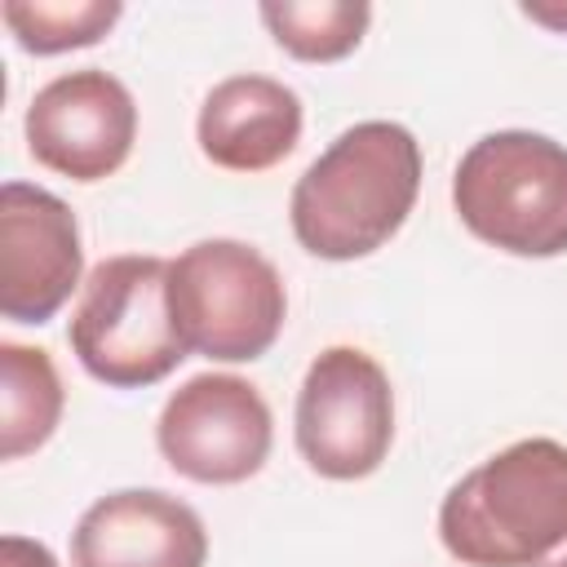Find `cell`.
<instances>
[{"instance_id": "cell-1", "label": "cell", "mask_w": 567, "mask_h": 567, "mask_svg": "<svg viewBox=\"0 0 567 567\" xmlns=\"http://www.w3.org/2000/svg\"><path fill=\"white\" fill-rule=\"evenodd\" d=\"M439 540L465 567H567V443L518 439L461 474Z\"/></svg>"}, {"instance_id": "cell-2", "label": "cell", "mask_w": 567, "mask_h": 567, "mask_svg": "<svg viewBox=\"0 0 567 567\" xmlns=\"http://www.w3.org/2000/svg\"><path fill=\"white\" fill-rule=\"evenodd\" d=\"M421 190V142L394 120H359L297 177L292 235L310 257L354 261L399 235Z\"/></svg>"}, {"instance_id": "cell-3", "label": "cell", "mask_w": 567, "mask_h": 567, "mask_svg": "<svg viewBox=\"0 0 567 567\" xmlns=\"http://www.w3.org/2000/svg\"><path fill=\"white\" fill-rule=\"evenodd\" d=\"M452 208L509 257L567 252V146L532 128L483 133L452 173Z\"/></svg>"}, {"instance_id": "cell-4", "label": "cell", "mask_w": 567, "mask_h": 567, "mask_svg": "<svg viewBox=\"0 0 567 567\" xmlns=\"http://www.w3.org/2000/svg\"><path fill=\"white\" fill-rule=\"evenodd\" d=\"M80 368L111 390H142L164 381L186 346L168 310V261L151 252L102 257L66 323Z\"/></svg>"}, {"instance_id": "cell-5", "label": "cell", "mask_w": 567, "mask_h": 567, "mask_svg": "<svg viewBox=\"0 0 567 567\" xmlns=\"http://www.w3.org/2000/svg\"><path fill=\"white\" fill-rule=\"evenodd\" d=\"M168 310L186 354L252 363L279 341L288 292L252 244L199 239L168 261Z\"/></svg>"}, {"instance_id": "cell-6", "label": "cell", "mask_w": 567, "mask_h": 567, "mask_svg": "<svg viewBox=\"0 0 567 567\" xmlns=\"http://www.w3.org/2000/svg\"><path fill=\"white\" fill-rule=\"evenodd\" d=\"M292 434L319 478L354 483L381 470L394 443V390L359 346H328L301 377Z\"/></svg>"}, {"instance_id": "cell-7", "label": "cell", "mask_w": 567, "mask_h": 567, "mask_svg": "<svg viewBox=\"0 0 567 567\" xmlns=\"http://www.w3.org/2000/svg\"><path fill=\"white\" fill-rule=\"evenodd\" d=\"M275 443L270 403L261 390L235 372H199L182 381L159 421L155 447L159 456L190 483L230 487L252 478Z\"/></svg>"}, {"instance_id": "cell-8", "label": "cell", "mask_w": 567, "mask_h": 567, "mask_svg": "<svg viewBox=\"0 0 567 567\" xmlns=\"http://www.w3.org/2000/svg\"><path fill=\"white\" fill-rule=\"evenodd\" d=\"M27 151L49 173L71 182H102L133 155L137 102L124 80L102 66L53 75L27 106Z\"/></svg>"}, {"instance_id": "cell-9", "label": "cell", "mask_w": 567, "mask_h": 567, "mask_svg": "<svg viewBox=\"0 0 567 567\" xmlns=\"http://www.w3.org/2000/svg\"><path fill=\"white\" fill-rule=\"evenodd\" d=\"M84 248L66 199L35 182L0 186V315L49 323L80 288Z\"/></svg>"}, {"instance_id": "cell-10", "label": "cell", "mask_w": 567, "mask_h": 567, "mask_svg": "<svg viewBox=\"0 0 567 567\" xmlns=\"http://www.w3.org/2000/svg\"><path fill=\"white\" fill-rule=\"evenodd\" d=\"M204 518L159 492L124 487L97 496L71 532V567H204Z\"/></svg>"}, {"instance_id": "cell-11", "label": "cell", "mask_w": 567, "mask_h": 567, "mask_svg": "<svg viewBox=\"0 0 567 567\" xmlns=\"http://www.w3.org/2000/svg\"><path fill=\"white\" fill-rule=\"evenodd\" d=\"M301 97L270 75H226L208 89L195 142L208 164L226 173H261L288 159L301 142Z\"/></svg>"}, {"instance_id": "cell-12", "label": "cell", "mask_w": 567, "mask_h": 567, "mask_svg": "<svg viewBox=\"0 0 567 567\" xmlns=\"http://www.w3.org/2000/svg\"><path fill=\"white\" fill-rule=\"evenodd\" d=\"M62 377L40 346L0 341V456L18 461L44 447L62 421Z\"/></svg>"}, {"instance_id": "cell-13", "label": "cell", "mask_w": 567, "mask_h": 567, "mask_svg": "<svg viewBox=\"0 0 567 567\" xmlns=\"http://www.w3.org/2000/svg\"><path fill=\"white\" fill-rule=\"evenodd\" d=\"M261 22L297 62H341L359 49L372 4L363 0H266Z\"/></svg>"}, {"instance_id": "cell-14", "label": "cell", "mask_w": 567, "mask_h": 567, "mask_svg": "<svg viewBox=\"0 0 567 567\" xmlns=\"http://www.w3.org/2000/svg\"><path fill=\"white\" fill-rule=\"evenodd\" d=\"M120 0H9L0 9L18 49L35 58L97 44L120 22Z\"/></svg>"}, {"instance_id": "cell-15", "label": "cell", "mask_w": 567, "mask_h": 567, "mask_svg": "<svg viewBox=\"0 0 567 567\" xmlns=\"http://www.w3.org/2000/svg\"><path fill=\"white\" fill-rule=\"evenodd\" d=\"M0 567H58L53 549L31 536H4L0 540Z\"/></svg>"}, {"instance_id": "cell-16", "label": "cell", "mask_w": 567, "mask_h": 567, "mask_svg": "<svg viewBox=\"0 0 567 567\" xmlns=\"http://www.w3.org/2000/svg\"><path fill=\"white\" fill-rule=\"evenodd\" d=\"M523 13L532 18V22H545V27H554V31H567V9L558 4H523Z\"/></svg>"}]
</instances>
